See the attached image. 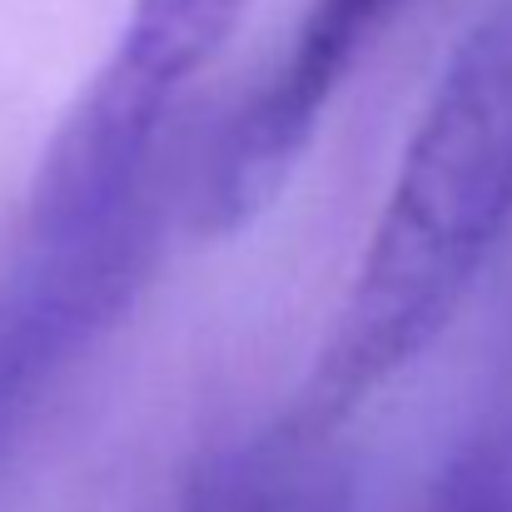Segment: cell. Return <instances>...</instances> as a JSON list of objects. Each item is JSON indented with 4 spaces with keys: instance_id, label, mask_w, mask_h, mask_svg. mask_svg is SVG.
<instances>
[{
    "instance_id": "cell-1",
    "label": "cell",
    "mask_w": 512,
    "mask_h": 512,
    "mask_svg": "<svg viewBox=\"0 0 512 512\" xmlns=\"http://www.w3.org/2000/svg\"><path fill=\"white\" fill-rule=\"evenodd\" d=\"M512 229V0L448 55L299 393L294 443L339 428L448 334Z\"/></svg>"
},
{
    "instance_id": "cell-2",
    "label": "cell",
    "mask_w": 512,
    "mask_h": 512,
    "mask_svg": "<svg viewBox=\"0 0 512 512\" xmlns=\"http://www.w3.org/2000/svg\"><path fill=\"white\" fill-rule=\"evenodd\" d=\"M189 194L194 174L184 179L165 165L110 204H25L20 244L0 269V458L85 353L125 319L155 274L170 219H189Z\"/></svg>"
},
{
    "instance_id": "cell-3",
    "label": "cell",
    "mask_w": 512,
    "mask_h": 512,
    "mask_svg": "<svg viewBox=\"0 0 512 512\" xmlns=\"http://www.w3.org/2000/svg\"><path fill=\"white\" fill-rule=\"evenodd\" d=\"M403 5L408 0H309L289 50H279L254 95L199 155L189 199L199 229H239L284 189L348 70Z\"/></svg>"
},
{
    "instance_id": "cell-4",
    "label": "cell",
    "mask_w": 512,
    "mask_h": 512,
    "mask_svg": "<svg viewBox=\"0 0 512 512\" xmlns=\"http://www.w3.org/2000/svg\"><path fill=\"white\" fill-rule=\"evenodd\" d=\"M249 0H130L120 35L40 165L60 179H120L165 155L174 110L234 40Z\"/></svg>"
},
{
    "instance_id": "cell-5",
    "label": "cell",
    "mask_w": 512,
    "mask_h": 512,
    "mask_svg": "<svg viewBox=\"0 0 512 512\" xmlns=\"http://www.w3.org/2000/svg\"><path fill=\"white\" fill-rule=\"evenodd\" d=\"M184 512H309L299 488L289 483V468L279 453L269 448H239V453H224L214 458L189 498Z\"/></svg>"
},
{
    "instance_id": "cell-6",
    "label": "cell",
    "mask_w": 512,
    "mask_h": 512,
    "mask_svg": "<svg viewBox=\"0 0 512 512\" xmlns=\"http://www.w3.org/2000/svg\"><path fill=\"white\" fill-rule=\"evenodd\" d=\"M428 512H512L508 488L498 483V473H493V463L478 443L448 468V478L438 483V498Z\"/></svg>"
},
{
    "instance_id": "cell-7",
    "label": "cell",
    "mask_w": 512,
    "mask_h": 512,
    "mask_svg": "<svg viewBox=\"0 0 512 512\" xmlns=\"http://www.w3.org/2000/svg\"><path fill=\"white\" fill-rule=\"evenodd\" d=\"M483 443V453H488V463H493V473H498V483L508 488V498H512V418L508 423H498L488 438H478Z\"/></svg>"
}]
</instances>
